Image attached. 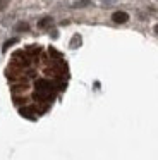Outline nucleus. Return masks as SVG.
<instances>
[{
	"label": "nucleus",
	"instance_id": "obj_4",
	"mask_svg": "<svg viewBox=\"0 0 158 160\" xmlns=\"http://www.w3.org/2000/svg\"><path fill=\"white\" fill-rule=\"evenodd\" d=\"M71 45L74 47V48H76V47H79V45H81V36H79V35H76V38H72Z\"/></svg>",
	"mask_w": 158,
	"mask_h": 160
},
{
	"label": "nucleus",
	"instance_id": "obj_2",
	"mask_svg": "<svg viewBox=\"0 0 158 160\" xmlns=\"http://www.w3.org/2000/svg\"><path fill=\"white\" fill-rule=\"evenodd\" d=\"M52 24H53V19H52V18H43V19L38 21V28H40V29H48Z\"/></svg>",
	"mask_w": 158,
	"mask_h": 160
},
{
	"label": "nucleus",
	"instance_id": "obj_6",
	"mask_svg": "<svg viewBox=\"0 0 158 160\" xmlns=\"http://www.w3.org/2000/svg\"><path fill=\"white\" fill-rule=\"evenodd\" d=\"M89 4H91L89 0H81V2H77V4H76V7H86V5H89Z\"/></svg>",
	"mask_w": 158,
	"mask_h": 160
},
{
	"label": "nucleus",
	"instance_id": "obj_3",
	"mask_svg": "<svg viewBox=\"0 0 158 160\" xmlns=\"http://www.w3.org/2000/svg\"><path fill=\"white\" fill-rule=\"evenodd\" d=\"M16 31H29V24L27 22H19V24H16Z\"/></svg>",
	"mask_w": 158,
	"mask_h": 160
},
{
	"label": "nucleus",
	"instance_id": "obj_7",
	"mask_svg": "<svg viewBox=\"0 0 158 160\" xmlns=\"http://www.w3.org/2000/svg\"><path fill=\"white\" fill-rule=\"evenodd\" d=\"M14 43H17V38H12V40H9V42H7L5 45H3V50H7L10 45H14Z\"/></svg>",
	"mask_w": 158,
	"mask_h": 160
},
{
	"label": "nucleus",
	"instance_id": "obj_5",
	"mask_svg": "<svg viewBox=\"0 0 158 160\" xmlns=\"http://www.w3.org/2000/svg\"><path fill=\"white\" fill-rule=\"evenodd\" d=\"M9 7V0H0V11H5Z\"/></svg>",
	"mask_w": 158,
	"mask_h": 160
},
{
	"label": "nucleus",
	"instance_id": "obj_8",
	"mask_svg": "<svg viewBox=\"0 0 158 160\" xmlns=\"http://www.w3.org/2000/svg\"><path fill=\"white\" fill-rule=\"evenodd\" d=\"M153 29H155V33H156V35H158V24H156V26H155V28H153Z\"/></svg>",
	"mask_w": 158,
	"mask_h": 160
},
{
	"label": "nucleus",
	"instance_id": "obj_1",
	"mask_svg": "<svg viewBox=\"0 0 158 160\" xmlns=\"http://www.w3.org/2000/svg\"><path fill=\"white\" fill-rule=\"evenodd\" d=\"M112 21L115 22V24H124V22L129 21V14L124 11H115L112 14Z\"/></svg>",
	"mask_w": 158,
	"mask_h": 160
}]
</instances>
